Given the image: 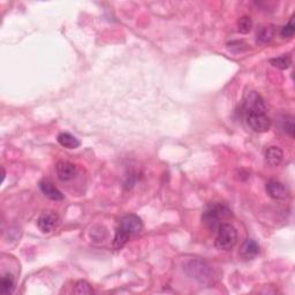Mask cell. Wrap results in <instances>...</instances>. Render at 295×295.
I'll use <instances>...</instances> for the list:
<instances>
[{
	"instance_id": "6da1fadb",
	"label": "cell",
	"mask_w": 295,
	"mask_h": 295,
	"mask_svg": "<svg viewBox=\"0 0 295 295\" xmlns=\"http://www.w3.org/2000/svg\"><path fill=\"white\" fill-rule=\"evenodd\" d=\"M143 231V223L136 215L124 216L119 222L117 232L113 240V248L120 249L127 244L128 239L133 235L140 234Z\"/></svg>"
},
{
	"instance_id": "7a4b0ae2",
	"label": "cell",
	"mask_w": 295,
	"mask_h": 295,
	"mask_svg": "<svg viewBox=\"0 0 295 295\" xmlns=\"http://www.w3.org/2000/svg\"><path fill=\"white\" fill-rule=\"evenodd\" d=\"M238 242V231L232 224L223 223L217 229L215 246L219 250H231Z\"/></svg>"
},
{
	"instance_id": "3957f363",
	"label": "cell",
	"mask_w": 295,
	"mask_h": 295,
	"mask_svg": "<svg viewBox=\"0 0 295 295\" xmlns=\"http://www.w3.org/2000/svg\"><path fill=\"white\" fill-rule=\"evenodd\" d=\"M231 216H232V212L229 208L222 204H216L204 212L202 220L210 230H217L222 224V220L230 218Z\"/></svg>"
},
{
	"instance_id": "277c9868",
	"label": "cell",
	"mask_w": 295,
	"mask_h": 295,
	"mask_svg": "<svg viewBox=\"0 0 295 295\" xmlns=\"http://www.w3.org/2000/svg\"><path fill=\"white\" fill-rule=\"evenodd\" d=\"M185 270L188 276L200 283H207L211 279V269L201 261H192L186 265Z\"/></svg>"
},
{
	"instance_id": "5b68a950",
	"label": "cell",
	"mask_w": 295,
	"mask_h": 295,
	"mask_svg": "<svg viewBox=\"0 0 295 295\" xmlns=\"http://www.w3.org/2000/svg\"><path fill=\"white\" fill-rule=\"evenodd\" d=\"M244 109L247 112V114L250 113H265L267 106H265L264 99L259 92L256 91H248L245 93L244 97Z\"/></svg>"
},
{
	"instance_id": "8992f818",
	"label": "cell",
	"mask_w": 295,
	"mask_h": 295,
	"mask_svg": "<svg viewBox=\"0 0 295 295\" xmlns=\"http://www.w3.org/2000/svg\"><path fill=\"white\" fill-rule=\"evenodd\" d=\"M247 124L254 132L265 133L270 130L272 121L267 113H250L247 114Z\"/></svg>"
},
{
	"instance_id": "52a82bcc",
	"label": "cell",
	"mask_w": 295,
	"mask_h": 295,
	"mask_svg": "<svg viewBox=\"0 0 295 295\" xmlns=\"http://www.w3.org/2000/svg\"><path fill=\"white\" fill-rule=\"evenodd\" d=\"M59 224V216L53 211H45L39 216L37 220L38 229L43 233H50L53 231Z\"/></svg>"
},
{
	"instance_id": "ba28073f",
	"label": "cell",
	"mask_w": 295,
	"mask_h": 295,
	"mask_svg": "<svg viewBox=\"0 0 295 295\" xmlns=\"http://www.w3.org/2000/svg\"><path fill=\"white\" fill-rule=\"evenodd\" d=\"M267 193L269 196L272 197L274 200H284L287 197V189L286 187L284 186L282 182L277 180H270L267 184Z\"/></svg>"
},
{
	"instance_id": "9c48e42d",
	"label": "cell",
	"mask_w": 295,
	"mask_h": 295,
	"mask_svg": "<svg viewBox=\"0 0 295 295\" xmlns=\"http://www.w3.org/2000/svg\"><path fill=\"white\" fill-rule=\"evenodd\" d=\"M39 189L47 199L52 201H62L63 194L50 180H42L39 182Z\"/></svg>"
},
{
	"instance_id": "30bf717a",
	"label": "cell",
	"mask_w": 295,
	"mask_h": 295,
	"mask_svg": "<svg viewBox=\"0 0 295 295\" xmlns=\"http://www.w3.org/2000/svg\"><path fill=\"white\" fill-rule=\"evenodd\" d=\"M55 170H57L58 178L63 182L72 180L75 175V166L69 162H59L55 166Z\"/></svg>"
},
{
	"instance_id": "8fae6325",
	"label": "cell",
	"mask_w": 295,
	"mask_h": 295,
	"mask_svg": "<svg viewBox=\"0 0 295 295\" xmlns=\"http://www.w3.org/2000/svg\"><path fill=\"white\" fill-rule=\"evenodd\" d=\"M260 253V246L255 240L253 239H248L244 242V245L240 248V255L244 257L245 260H253L259 255Z\"/></svg>"
},
{
	"instance_id": "7c38bea8",
	"label": "cell",
	"mask_w": 295,
	"mask_h": 295,
	"mask_svg": "<svg viewBox=\"0 0 295 295\" xmlns=\"http://www.w3.org/2000/svg\"><path fill=\"white\" fill-rule=\"evenodd\" d=\"M283 150L278 147H270L265 151V159L271 166H278L283 160Z\"/></svg>"
},
{
	"instance_id": "4fadbf2b",
	"label": "cell",
	"mask_w": 295,
	"mask_h": 295,
	"mask_svg": "<svg viewBox=\"0 0 295 295\" xmlns=\"http://www.w3.org/2000/svg\"><path fill=\"white\" fill-rule=\"evenodd\" d=\"M58 142L61 147L66 149H76L80 147L81 142L70 133H61L58 135Z\"/></svg>"
},
{
	"instance_id": "5bb4252c",
	"label": "cell",
	"mask_w": 295,
	"mask_h": 295,
	"mask_svg": "<svg viewBox=\"0 0 295 295\" xmlns=\"http://www.w3.org/2000/svg\"><path fill=\"white\" fill-rule=\"evenodd\" d=\"M15 289V283H14V278L12 275L7 274L2 276L1 280H0V292L3 295H9L14 292Z\"/></svg>"
},
{
	"instance_id": "9a60e30c",
	"label": "cell",
	"mask_w": 295,
	"mask_h": 295,
	"mask_svg": "<svg viewBox=\"0 0 295 295\" xmlns=\"http://www.w3.org/2000/svg\"><path fill=\"white\" fill-rule=\"evenodd\" d=\"M275 36V30L274 28L270 27V25H267V27H261L259 30H257V39L260 42L267 43L270 42V40L274 38Z\"/></svg>"
},
{
	"instance_id": "2e32d148",
	"label": "cell",
	"mask_w": 295,
	"mask_h": 295,
	"mask_svg": "<svg viewBox=\"0 0 295 295\" xmlns=\"http://www.w3.org/2000/svg\"><path fill=\"white\" fill-rule=\"evenodd\" d=\"M270 63L274 67H277L279 69H287L290 68L291 63H292V60H291V57L290 55H280V57L277 58H274L270 60Z\"/></svg>"
},
{
	"instance_id": "e0dca14e",
	"label": "cell",
	"mask_w": 295,
	"mask_h": 295,
	"mask_svg": "<svg viewBox=\"0 0 295 295\" xmlns=\"http://www.w3.org/2000/svg\"><path fill=\"white\" fill-rule=\"evenodd\" d=\"M239 31L241 33H248L253 28V21L248 16H242L238 22Z\"/></svg>"
},
{
	"instance_id": "ac0fdd59",
	"label": "cell",
	"mask_w": 295,
	"mask_h": 295,
	"mask_svg": "<svg viewBox=\"0 0 295 295\" xmlns=\"http://www.w3.org/2000/svg\"><path fill=\"white\" fill-rule=\"evenodd\" d=\"M74 293L76 294H91L92 289L91 286L89 285V283L84 282V280H80V282L76 283L75 287H74Z\"/></svg>"
},
{
	"instance_id": "d6986e66",
	"label": "cell",
	"mask_w": 295,
	"mask_h": 295,
	"mask_svg": "<svg viewBox=\"0 0 295 295\" xmlns=\"http://www.w3.org/2000/svg\"><path fill=\"white\" fill-rule=\"evenodd\" d=\"M295 32V24H294V21H293V17L291 18L289 23L286 25H284L282 28V31H280V35L284 38H291V37H293Z\"/></svg>"
},
{
	"instance_id": "ffe728a7",
	"label": "cell",
	"mask_w": 295,
	"mask_h": 295,
	"mask_svg": "<svg viewBox=\"0 0 295 295\" xmlns=\"http://www.w3.org/2000/svg\"><path fill=\"white\" fill-rule=\"evenodd\" d=\"M283 128L286 133H289L291 136L294 137L295 126H294V118L293 117H286L283 122Z\"/></svg>"
},
{
	"instance_id": "44dd1931",
	"label": "cell",
	"mask_w": 295,
	"mask_h": 295,
	"mask_svg": "<svg viewBox=\"0 0 295 295\" xmlns=\"http://www.w3.org/2000/svg\"><path fill=\"white\" fill-rule=\"evenodd\" d=\"M234 47L238 48L237 53H239V52H244V51L247 50L248 45L244 42V40H235V42H231L229 44V48L231 51H232Z\"/></svg>"
}]
</instances>
